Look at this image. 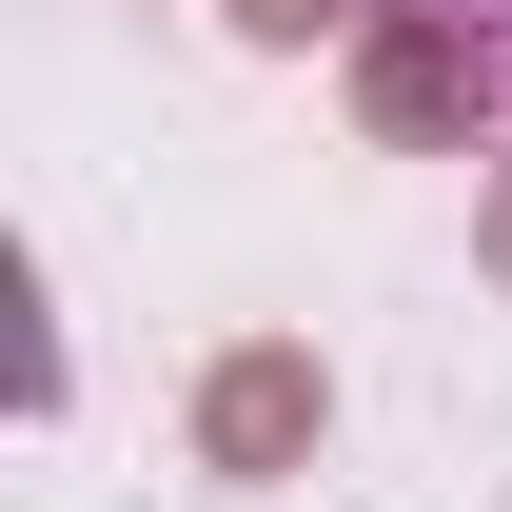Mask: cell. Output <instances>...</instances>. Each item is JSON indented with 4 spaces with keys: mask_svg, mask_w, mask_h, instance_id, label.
Here are the masks:
<instances>
[{
    "mask_svg": "<svg viewBox=\"0 0 512 512\" xmlns=\"http://www.w3.org/2000/svg\"><path fill=\"white\" fill-rule=\"evenodd\" d=\"M316 434H335V375H316V335H237V355L197 375V473H237V493L316 473Z\"/></svg>",
    "mask_w": 512,
    "mask_h": 512,
    "instance_id": "1",
    "label": "cell"
},
{
    "mask_svg": "<svg viewBox=\"0 0 512 512\" xmlns=\"http://www.w3.org/2000/svg\"><path fill=\"white\" fill-rule=\"evenodd\" d=\"M493 99H512V79L473 60V20H434V0H375V20H355V119H375V138L434 158V138H473Z\"/></svg>",
    "mask_w": 512,
    "mask_h": 512,
    "instance_id": "2",
    "label": "cell"
},
{
    "mask_svg": "<svg viewBox=\"0 0 512 512\" xmlns=\"http://www.w3.org/2000/svg\"><path fill=\"white\" fill-rule=\"evenodd\" d=\"M355 20H375V0H237V40H276V60H296V40H355Z\"/></svg>",
    "mask_w": 512,
    "mask_h": 512,
    "instance_id": "3",
    "label": "cell"
},
{
    "mask_svg": "<svg viewBox=\"0 0 512 512\" xmlns=\"http://www.w3.org/2000/svg\"><path fill=\"white\" fill-rule=\"evenodd\" d=\"M473 276H512V158H493V197H473Z\"/></svg>",
    "mask_w": 512,
    "mask_h": 512,
    "instance_id": "4",
    "label": "cell"
},
{
    "mask_svg": "<svg viewBox=\"0 0 512 512\" xmlns=\"http://www.w3.org/2000/svg\"><path fill=\"white\" fill-rule=\"evenodd\" d=\"M434 20H473V60H493V79H512V0H434Z\"/></svg>",
    "mask_w": 512,
    "mask_h": 512,
    "instance_id": "5",
    "label": "cell"
}]
</instances>
